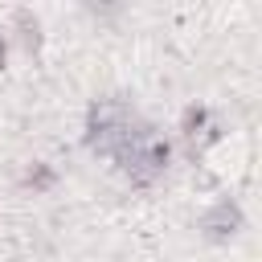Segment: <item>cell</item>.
Listing matches in <instances>:
<instances>
[{"label": "cell", "instance_id": "6da1fadb", "mask_svg": "<svg viewBox=\"0 0 262 262\" xmlns=\"http://www.w3.org/2000/svg\"><path fill=\"white\" fill-rule=\"evenodd\" d=\"M111 160H115V172H119L131 188H151V184H160V180L168 176V168H172V160H176V139L164 135L151 119L139 115V119L131 123V131L115 143Z\"/></svg>", "mask_w": 262, "mask_h": 262}, {"label": "cell", "instance_id": "5b68a950", "mask_svg": "<svg viewBox=\"0 0 262 262\" xmlns=\"http://www.w3.org/2000/svg\"><path fill=\"white\" fill-rule=\"evenodd\" d=\"M209 119H213V111H209L205 102H196V98H192V102L180 111V123H176V135H172V139H176L180 147H188V143L209 127Z\"/></svg>", "mask_w": 262, "mask_h": 262}, {"label": "cell", "instance_id": "52a82bcc", "mask_svg": "<svg viewBox=\"0 0 262 262\" xmlns=\"http://www.w3.org/2000/svg\"><path fill=\"white\" fill-rule=\"evenodd\" d=\"M0 70H8V33L0 29Z\"/></svg>", "mask_w": 262, "mask_h": 262}, {"label": "cell", "instance_id": "8992f818", "mask_svg": "<svg viewBox=\"0 0 262 262\" xmlns=\"http://www.w3.org/2000/svg\"><path fill=\"white\" fill-rule=\"evenodd\" d=\"M12 29H16L12 37L20 41V49H25L29 57H37V53H41V41H45V37H41V20H37V12L16 8V12H12Z\"/></svg>", "mask_w": 262, "mask_h": 262}, {"label": "cell", "instance_id": "3957f363", "mask_svg": "<svg viewBox=\"0 0 262 262\" xmlns=\"http://www.w3.org/2000/svg\"><path fill=\"white\" fill-rule=\"evenodd\" d=\"M246 209L233 201V196H217L201 217H196V233L209 242V246H229L246 233Z\"/></svg>", "mask_w": 262, "mask_h": 262}, {"label": "cell", "instance_id": "7a4b0ae2", "mask_svg": "<svg viewBox=\"0 0 262 262\" xmlns=\"http://www.w3.org/2000/svg\"><path fill=\"white\" fill-rule=\"evenodd\" d=\"M135 119H139V111H135L131 98H119V94L90 98V106L82 115V147L94 151V156H111L115 143L131 131Z\"/></svg>", "mask_w": 262, "mask_h": 262}, {"label": "cell", "instance_id": "277c9868", "mask_svg": "<svg viewBox=\"0 0 262 262\" xmlns=\"http://www.w3.org/2000/svg\"><path fill=\"white\" fill-rule=\"evenodd\" d=\"M57 180H61V172L49 164V160H29L25 168H20V192H33V196H49L53 188H57Z\"/></svg>", "mask_w": 262, "mask_h": 262}]
</instances>
